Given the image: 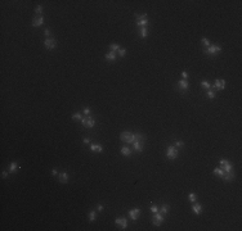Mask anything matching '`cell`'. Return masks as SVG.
<instances>
[{"mask_svg": "<svg viewBox=\"0 0 242 231\" xmlns=\"http://www.w3.org/2000/svg\"><path fill=\"white\" fill-rule=\"evenodd\" d=\"M121 228H123V230H125L126 227H128V219L126 218H123V217H121Z\"/></svg>", "mask_w": 242, "mask_h": 231, "instance_id": "4316f807", "label": "cell"}, {"mask_svg": "<svg viewBox=\"0 0 242 231\" xmlns=\"http://www.w3.org/2000/svg\"><path fill=\"white\" fill-rule=\"evenodd\" d=\"M223 178H224L225 181H233V180L236 178V173H234V171L232 170V171H229V172H224Z\"/></svg>", "mask_w": 242, "mask_h": 231, "instance_id": "7c38bea8", "label": "cell"}, {"mask_svg": "<svg viewBox=\"0 0 242 231\" xmlns=\"http://www.w3.org/2000/svg\"><path fill=\"white\" fill-rule=\"evenodd\" d=\"M175 146H179V148H180V146H184V141H182V140L176 141V143H175Z\"/></svg>", "mask_w": 242, "mask_h": 231, "instance_id": "d590c367", "label": "cell"}, {"mask_svg": "<svg viewBox=\"0 0 242 231\" xmlns=\"http://www.w3.org/2000/svg\"><path fill=\"white\" fill-rule=\"evenodd\" d=\"M120 139H121V141H125V143H128V144H133L134 141H135V134H132V132H129V131H125V132H123L120 135Z\"/></svg>", "mask_w": 242, "mask_h": 231, "instance_id": "6da1fadb", "label": "cell"}, {"mask_svg": "<svg viewBox=\"0 0 242 231\" xmlns=\"http://www.w3.org/2000/svg\"><path fill=\"white\" fill-rule=\"evenodd\" d=\"M188 199H189V202L194 203V202H196V199H197V196H196V194H194V193H189V195H188Z\"/></svg>", "mask_w": 242, "mask_h": 231, "instance_id": "f1b7e54d", "label": "cell"}, {"mask_svg": "<svg viewBox=\"0 0 242 231\" xmlns=\"http://www.w3.org/2000/svg\"><path fill=\"white\" fill-rule=\"evenodd\" d=\"M133 149L137 152V153H142L143 152V140H135L133 143Z\"/></svg>", "mask_w": 242, "mask_h": 231, "instance_id": "ba28073f", "label": "cell"}, {"mask_svg": "<svg viewBox=\"0 0 242 231\" xmlns=\"http://www.w3.org/2000/svg\"><path fill=\"white\" fill-rule=\"evenodd\" d=\"M2 176H3V178H7V177H8V172H7V171H3Z\"/></svg>", "mask_w": 242, "mask_h": 231, "instance_id": "ab89813d", "label": "cell"}, {"mask_svg": "<svg viewBox=\"0 0 242 231\" xmlns=\"http://www.w3.org/2000/svg\"><path fill=\"white\" fill-rule=\"evenodd\" d=\"M72 120H75V121H81V120H82L81 113H79V112L73 113V114H72Z\"/></svg>", "mask_w": 242, "mask_h": 231, "instance_id": "d4e9b609", "label": "cell"}, {"mask_svg": "<svg viewBox=\"0 0 242 231\" xmlns=\"http://www.w3.org/2000/svg\"><path fill=\"white\" fill-rule=\"evenodd\" d=\"M88 217H89V222H93V221L97 218V213H95L94 211H90L89 214H88Z\"/></svg>", "mask_w": 242, "mask_h": 231, "instance_id": "cb8c5ba5", "label": "cell"}, {"mask_svg": "<svg viewBox=\"0 0 242 231\" xmlns=\"http://www.w3.org/2000/svg\"><path fill=\"white\" fill-rule=\"evenodd\" d=\"M117 54H118L121 58H124V57L126 55V49H121V48H120V49H118V51H117Z\"/></svg>", "mask_w": 242, "mask_h": 231, "instance_id": "f546056e", "label": "cell"}, {"mask_svg": "<svg viewBox=\"0 0 242 231\" xmlns=\"http://www.w3.org/2000/svg\"><path fill=\"white\" fill-rule=\"evenodd\" d=\"M118 49H120V46H118L117 44H109V50H111V51L117 53V51H118Z\"/></svg>", "mask_w": 242, "mask_h": 231, "instance_id": "484cf974", "label": "cell"}, {"mask_svg": "<svg viewBox=\"0 0 242 231\" xmlns=\"http://www.w3.org/2000/svg\"><path fill=\"white\" fill-rule=\"evenodd\" d=\"M103 209H104V207H103L102 204H98V205H97V211H98V212H102Z\"/></svg>", "mask_w": 242, "mask_h": 231, "instance_id": "74e56055", "label": "cell"}, {"mask_svg": "<svg viewBox=\"0 0 242 231\" xmlns=\"http://www.w3.org/2000/svg\"><path fill=\"white\" fill-rule=\"evenodd\" d=\"M35 10H36V13H38V14H41V12H43V7H41V5H38Z\"/></svg>", "mask_w": 242, "mask_h": 231, "instance_id": "836d02e7", "label": "cell"}, {"mask_svg": "<svg viewBox=\"0 0 242 231\" xmlns=\"http://www.w3.org/2000/svg\"><path fill=\"white\" fill-rule=\"evenodd\" d=\"M220 51H221V46L220 45H210L205 50V54H207V55H216Z\"/></svg>", "mask_w": 242, "mask_h": 231, "instance_id": "7a4b0ae2", "label": "cell"}, {"mask_svg": "<svg viewBox=\"0 0 242 231\" xmlns=\"http://www.w3.org/2000/svg\"><path fill=\"white\" fill-rule=\"evenodd\" d=\"M81 125L85 126L86 129H91V127L95 126V120H94L93 117H90V116H86L85 118L81 120Z\"/></svg>", "mask_w": 242, "mask_h": 231, "instance_id": "277c9868", "label": "cell"}, {"mask_svg": "<svg viewBox=\"0 0 242 231\" xmlns=\"http://www.w3.org/2000/svg\"><path fill=\"white\" fill-rule=\"evenodd\" d=\"M147 36H148V27H141L139 28V37L146 39Z\"/></svg>", "mask_w": 242, "mask_h": 231, "instance_id": "e0dca14e", "label": "cell"}, {"mask_svg": "<svg viewBox=\"0 0 242 231\" xmlns=\"http://www.w3.org/2000/svg\"><path fill=\"white\" fill-rule=\"evenodd\" d=\"M121 154L125 155V157H128V155L132 154V149H130L129 146H123V148H121Z\"/></svg>", "mask_w": 242, "mask_h": 231, "instance_id": "d6986e66", "label": "cell"}, {"mask_svg": "<svg viewBox=\"0 0 242 231\" xmlns=\"http://www.w3.org/2000/svg\"><path fill=\"white\" fill-rule=\"evenodd\" d=\"M214 175H218V176L223 177V175H224V170H223L221 167H218V168L214 170Z\"/></svg>", "mask_w": 242, "mask_h": 231, "instance_id": "603a6c76", "label": "cell"}, {"mask_svg": "<svg viewBox=\"0 0 242 231\" xmlns=\"http://www.w3.org/2000/svg\"><path fill=\"white\" fill-rule=\"evenodd\" d=\"M82 141H84L85 144H90V139H88V138H85V139H84Z\"/></svg>", "mask_w": 242, "mask_h": 231, "instance_id": "b9f144b4", "label": "cell"}, {"mask_svg": "<svg viewBox=\"0 0 242 231\" xmlns=\"http://www.w3.org/2000/svg\"><path fill=\"white\" fill-rule=\"evenodd\" d=\"M169 209H170V207H169V204H162L159 212H161L162 214H166V213H169Z\"/></svg>", "mask_w": 242, "mask_h": 231, "instance_id": "7402d4cb", "label": "cell"}, {"mask_svg": "<svg viewBox=\"0 0 242 231\" xmlns=\"http://www.w3.org/2000/svg\"><path fill=\"white\" fill-rule=\"evenodd\" d=\"M43 23H44V17L43 16H39V17H36L34 21H32V27H40V26H43Z\"/></svg>", "mask_w": 242, "mask_h": 231, "instance_id": "9a60e30c", "label": "cell"}, {"mask_svg": "<svg viewBox=\"0 0 242 231\" xmlns=\"http://www.w3.org/2000/svg\"><path fill=\"white\" fill-rule=\"evenodd\" d=\"M182 78H183V80H187V78H188V73H187L185 71L182 72Z\"/></svg>", "mask_w": 242, "mask_h": 231, "instance_id": "8d00e7d4", "label": "cell"}, {"mask_svg": "<svg viewBox=\"0 0 242 231\" xmlns=\"http://www.w3.org/2000/svg\"><path fill=\"white\" fill-rule=\"evenodd\" d=\"M57 177H58V181H59V182H62V184H67L70 176H68L67 172H61V173H58Z\"/></svg>", "mask_w": 242, "mask_h": 231, "instance_id": "4fadbf2b", "label": "cell"}, {"mask_svg": "<svg viewBox=\"0 0 242 231\" xmlns=\"http://www.w3.org/2000/svg\"><path fill=\"white\" fill-rule=\"evenodd\" d=\"M139 214H141V209L139 208H133V209L129 211V216H130V218L133 221H137L139 218Z\"/></svg>", "mask_w": 242, "mask_h": 231, "instance_id": "9c48e42d", "label": "cell"}, {"mask_svg": "<svg viewBox=\"0 0 242 231\" xmlns=\"http://www.w3.org/2000/svg\"><path fill=\"white\" fill-rule=\"evenodd\" d=\"M115 223H116V225H120V223H121V218H120V217H117V218L115 219Z\"/></svg>", "mask_w": 242, "mask_h": 231, "instance_id": "60d3db41", "label": "cell"}, {"mask_svg": "<svg viewBox=\"0 0 242 231\" xmlns=\"http://www.w3.org/2000/svg\"><path fill=\"white\" fill-rule=\"evenodd\" d=\"M150 211H151L152 213H156V212H159L160 209H159V207H157L156 204H151V207H150Z\"/></svg>", "mask_w": 242, "mask_h": 231, "instance_id": "4dcf8cb0", "label": "cell"}, {"mask_svg": "<svg viewBox=\"0 0 242 231\" xmlns=\"http://www.w3.org/2000/svg\"><path fill=\"white\" fill-rule=\"evenodd\" d=\"M215 96H216V94H215L211 89L207 90V98H209V99H215Z\"/></svg>", "mask_w": 242, "mask_h": 231, "instance_id": "83f0119b", "label": "cell"}, {"mask_svg": "<svg viewBox=\"0 0 242 231\" xmlns=\"http://www.w3.org/2000/svg\"><path fill=\"white\" fill-rule=\"evenodd\" d=\"M220 167L224 170V172H229V171L233 170L232 163L229 161H227V159H220Z\"/></svg>", "mask_w": 242, "mask_h": 231, "instance_id": "52a82bcc", "label": "cell"}, {"mask_svg": "<svg viewBox=\"0 0 242 231\" xmlns=\"http://www.w3.org/2000/svg\"><path fill=\"white\" fill-rule=\"evenodd\" d=\"M104 58H106L108 62H115V59H116V53L109 50V51H108V53L104 55Z\"/></svg>", "mask_w": 242, "mask_h": 231, "instance_id": "ac0fdd59", "label": "cell"}, {"mask_svg": "<svg viewBox=\"0 0 242 231\" xmlns=\"http://www.w3.org/2000/svg\"><path fill=\"white\" fill-rule=\"evenodd\" d=\"M44 35L46 36V39L50 37V30H49V28H45V30H44Z\"/></svg>", "mask_w": 242, "mask_h": 231, "instance_id": "e575fe53", "label": "cell"}, {"mask_svg": "<svg viewBox=\"0 0 242 231\" xmlns=\"http://www.w3.org/2000/svg\"><path fill=\"white\" fill-rule=\"evenodd\" d=\"M202 211H203L202 204H200V203H194V204L192 205V212H193L194 214H201Z\"/></svg>", "mask_w": 242, "mask_h": 231, "instance_id": "5bb4252c", "label": "cell"}, {"mask_svg": "<svg viewBox=\"0 0 242 231\" xmlns=\"http://www.w3.org/2000/svg\"><path fill=\"white\" fill-rule=\"evenodd\" d=\"M82 113H84L85 116H89V114L91 113V109H90V108H84V112H82Z\"/></svg>", "mask_w": 242, "mask_h": 231, "instance_id": "d6a6232c", "label": "cell"}, {"mask_svg": "<svg viewBox=\"0 0 242 231\" xmlns=\"http://www.w3.org/2000/svg\"><path fill=\"white\" fill-rule=\"evenodd\" d=\"M52 175H53V176H58V171H57L55 168H53V170H52Z\"/></svg>", "mask_w": 242, "mask_h": 231, "instance_id": "f35d334b", "label": "cell"}, {"mask_svg": "<svg viewBox=\"0 0 242 231\" xmlns=\"http://www.w3.org/2000/svg\"><path fill=\"white\" fill-rule=\"evenodd\" d=\"M178 154L179 153H178V149L175 146H167V149H166V157H167V159H170V161L176 159Z\"/></svg>", "mask_w": 242, "mask_h": 231, "instance_id": "3957f363", "label": "cell"}, {"mask_svg": "<svg viewBox=\"0 0 242 231\" xmlns=\"http://www.w3.org/2000/svg\"><path fill=\"white\" fill-rule=\"evenodd\" d=\"M44 46H45V49H48V50L54 49V48L57 46V41H55V39H53V37H48V39H45V41H44Z\"/></svg>", "mask_w": 242, "mask_h": 231, "instance_id": "5b68a950", "label": "cell"}, {"mask_svg": "<svg viewBox=\"0 0 242 231\" xmlns=\"http://www.w3.org/2000/svg\"><path fill=\"white\" fill-rule=\"evenodd\" d=\"M201 43H202V44H203V45H205V46H206V48H207V46H210V45H211V44H210V41H209V40H207V39H206V37H202V40H201Z\"/></svg>", "mask_w": 242, "mask_h": 231, "instance_id": "1f68e13d", "label": "cell"}, {"mask_svg": "<svg viewBox=\"0 0 242 231\" xmlns=\"http://www.w3.org/2000/svg\"><path fill=\"white\" fill-rule=\"evenodd\" d=\"M225 80H216L215 82H214V85H212V87L214 89H216V90H224L225 89Z\"/></svg>", "mask_w": 242, "mask_h": 231, "instance_id": "30bf717a", "label": "cell"}, {"mask_svg": "<svg viewBox=\"0 0 242 231\" xmlns=\"http://www.w3.org/2000/svg\"><path fill=\"white\" fill-rule=\"evenodd\" d=\"M178 87H179V90H180V91H183V92H184V91H187V90H188L189 83H188V81H187V80H183V78H182V80L178 82Z\"/></svg>", "mask_w": 242, "mask_h": 231, "instance_id": "8fae6325", "label": "cell"}, {"mask_svg": "<svg viewBox=\"0 0 242 231\" xmlns=\"http://www.w3.org/2000/svg\"><path fill=\"white\" fill-rule=\"evenodd\" d=\"M18 168H21V167L18 166V163H17V162H12V163H11V166H9V172H12V173H13V172H16Z\"/></svg>", "mask_w": 242, "mask_h": 231, "instance_id": "ffe728a7", "label": "cell"}, {"mask_svg": "<svg viewBox=\"0 0 242 231\" xmlns=\"http://www.w3.org/2000/svg\"><path fill=\"white\" fill-rule=\"evenodd\" d=\"M164 221H165L164 214H162L161 212H156V213H155V217H153V219H152V223H153L155 226H160Z\"/></svg>", "mask_w": 242, "mask_h": 231, "instance_id": "8992f818", "label": "cell"}, {"mask_svg": "<svg viewBox=\"0 0 242 231\" xmlns=\"http://www.w3.org/2000/svg\"><path fill=\"white\" fill-rule=\"evenodd\" d=\"M201 87L206 89V90H210V89H212V85L209 81H201Z\"/></svg>", "mask_w": 242, "mask_h": 231, "instance_id": "44dd1931", "label": "cell"}, {"mask_svg": "<svg viewBox=\"0 0 242 231\" xmlns=\"http://www.w3.org/2000/svg\"><path fill=\"white\" fill-rule=\"evenodd\" d=\"M90 150H91V152L102 153V152H103V146L99 145V144H91V143H90Z\"/></svg>", "mask_w": 242, "mask_h": 231, "instance_id": "2e32d148", "label": "cell"}]
</instances>
